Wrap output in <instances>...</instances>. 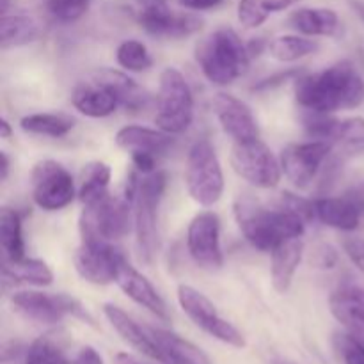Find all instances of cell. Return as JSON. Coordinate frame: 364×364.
<instances>
[{
	"label": "cell",
	"mask_w": 364,
	"mask_h": 364,
	"mask_svg": "<svg viewBox=\"0 0 364 364\" xmlns=\"http://www.w3.org/2000/svg\"><path fill=\"white\" fill-rule=\"evenodd\" d=\"M295 100L308 112L359 109L364 103V78L352 60H338L318 73L301 75L295 80Z\"/></svg>",
	"instance_id": "cell-1"
},
{
	"label": "cell",
	"mask_w": 364,
	"mask_h": 364,
	"mask_svg": "<svg viewBox=\"0 0 364 364\" xmlns=\"http://www.w3.org/2000/svg\"><path fill=\"white\" fill-rule=\"evenodd\" d=\"M235 220L245 240L255 249L270 252L290 238H301L306 231V220L284 206L265 208L247 196H240L233 205Z\"/></svg>",
	"instance_id": "cell-2"
},
{
	"label": "cell",
	"mask_w": 364,
	"mask_h": 364,
	"mask_svg": "<svg viewBox=\"0 0 364 364\" xmlns=\"http://www.w3.org/2000/svg\"><path fill=\"white\" fill-rule=\"evenodd\" d=\"M196 60L210 84L224 87L247 71L251 55L247 43L233 28L223 27L196 46Z\"/></svg>",
	"instance_id": "cell-3"
},
{
	"label": "cell",
	"mask_w": 364,
	"mask_h": 364,
	"mask_svg": "<svg viewBox=\"0 0 364 364\" xmlns=\"http://www.w3.org/2000/svg\"><path fill=\"white\" fill-rule=\"evenodd\" d=\"M167 188V173L159 171L139 178L134 198V233L139 262L153 265L159 252V208Z\"/></svg>",
	"instance_id": "cell-4"
},
{
	"label": "cell",
	"mask_w": 364,
	"mask_h": 364,
	"mask_svg": "<svg viewBox=\"0 0 364 364\" xmlns=\"http://www.w3.org/2000/svg\"><path fill=\"white\" fill-rule=\"evenodd\" d=\"M134 230V203L107 192L82 206L78 231L80 240L117 242Z\"/></svg>",
	"instance_id": "cell-5"
},
{
	"label": "cell",
	"mask_w": 364,
	"mask_h": 364,
	"mask_svg": "<svg viewBox=\"0 0 364 364\" xmlns=\"http://www.w3.org/2000/svg\"><path fill=\"white\" fill-rule=\"evenodd\" d=\"M194 121V95L187 78L176 68H166L159 78L155 124L171 135L188 130Z\"/></svg>",
	"instance_id": "cell-6"
},
{
	"label": "cell",
	"mask_w": 364,
	"mask_h": 364,
	"mask_svg": "<svg viewBox=\"0 0 364 364\" xmlns=\"http://www.w3.org/2000/svg\"><path fill=\"white\" fill-rule=\"evenodd\" d=\"M185 185L188 196L205 208H212L223 198V166L208 139H199L188 149L185 162Z\"/></svg>",
	"instance_id": "cell-7"
},
{
	"label": "cell",
	"mask_w": 364,
	"mask_h": 364,
	"mask_svg": "<svg viewBox=\"0 0 364 364\" xmlns=\"http://www.w3.org/2000/svg\"><path fill=\"white\" fill-rule=\"evenodd\" d=\"M11 304L25 318L38 323L63 322L66 316L77 318L80 322L96 327L95 318L89 315L87 309L75 297L66 294H48L39 290H20L11 295Z\"/></svg>",
	"instance_id": "cell-8"
},
{
	"label": "cell",
	"mask_w": 364,
	"mask_h": 364,
	"mask_svg": "<svg viewBox=\"0 0 364 364\" xmlns=\"http://www.w3.org/2000/svg\"><path fill=\"white\" fill-rule=\"evenodd\" d=\"M230 162L242 180L263 191L277 187L283 176L281 160L262 139L233 142Z\"/></svg>",
	"instance_id": "cell-9"
},
{
	"label": "cell",
	"mask_w": 364,
	"mask_h": 364,
	"mask_svg": "<svg viewBox=\"0 0 364 364\" xmlns=\"http://www.w3.org/2000/svg\"><path fill=\"white\" fill-rule=\"evenodd\" d=\"M176 297L180 308L183 309V313L192 320L194 326H198L206 334H210L215 340L223 341V343L230 345V347H245L244 334L233 323L228 322L226 318H223L219 315L215 304L205 294L196 290L191 284H180L176 291Z\"/></svg>",
	"instance_id": "cell-10"
},
{
	"label": "cell",
	"mask_w": 364,
	"mask_h": 364,
	"mask_svg": "<svg viewBox=\"0 0 364 364\" xmlns=\"http://www.w3.org/2000/svg\"><path fill=\"white\" fill-rule=\"evenodd\" d=\"M32 201L45 212H59L73 203L78 191L70 171L52 159L41 160L31 174Z\"/></svg>",
	"instance_id": "cell-11"
},
{
	"label": "cell",
	"mask_w": 364,
	"mask_h": 364,
	"mask_svg": "<svg viewBox=\"0 0 364 364\" xmlns=\"http://www.w3.org/2000/svg\"><path fill=\"white\" fill-rule=\"evenodd\" d=\"M187 251L198 267L208 272L220 270L224 252L220 245V219L212 210L199 212L187 228Z\"/></svg>",
	"instance_id": "cell-12"
},
{
	"label": "cell",
	"mask_w": 364,
	"mask_h": 364,
	"mask_svg": "<svg viewBox=\"0 0 364 364\" xmlns=\"http://www.w3.org/2000/svg\"><path fill=\"white\" fill-rule=\"evenodd\" d=\"M333 144L327 141H308L290 144L281 151V167L288 181L297 188H308L316 180L322 167L333 155Z\"/></svg>",
	"instance_id": "cell-13"
},
{
	"label": "cell",
	"mask_w": 364,
	"mask_h": 364,
	"mask_svg": "<svg viewBox=\"0 0 364 364\" xmlns=\"http://www.w3.org/2000/svg\"><path fill=\"white\" fill-rule=\"evenodd\" d=\"M124 258L114 242L80 240V247L75 252V270L87 283L107 287L116 283L117 267Z\"/></svg>",
	"instance_id": "cell-14"
},
{
	"label": "cell",
	"mask_w": 364,
	"mask_h": 364,
	"mask_svg": "<svg viewBox=\"0 0 364 364\" xmlns=\"http://www.w3.org/2000/svg\"><path fill=\"white\" fill-rule=\"evenodd\" d=\"M213 112L224 134L230 135L233 142L252 141L259 139V127L255 112L244 100L230 95V92H217L213 96Z\"/></svg>",
	"instance_id": "cell-15"
},
{
	"label": "cell",
	"mask_w": 364,
	"mask_h": 364,
	"mask_svg": "<svg viewBox=\"0 0 364 364\" xmlns=\"http://www.w3.org/2000/svg\"><path fill=\"white\" fill-rule=\"evenodd\" d=\"M116 284L128 299H132V301L135 302V304L144 308L146 311L155 315L156 318H160L162 322H169L171 313L166 301L160 297V294L156 291V288L153 287L151 281H149L144 274L139 272L135 267H132L127 258L121 259L119 267H117Z\"/></svg>",
	"instance_id": "cell-16"
},
{
	"label": "cell",
	"mask_w": 364,
	"mask_h": 364,
	"mask_svg": "<svg viewBox=\"0 0 364 364\" xmlns=\"http://www.w3.org/2000/svg\"><path fill=\"white\" fill-rule=\"evenodd\" d=\"M137 20L139 25L155 38L183 39L203 28V20L199 16L191 13H174L169 7L139 11Z\"/></svg>",
	"instance_id": "cell-17"
},
{
	"label": "cell",
	"mask_w": 364,
	"mask_h": 364,
	"mask_svg": "<svg viewBox=\"0 0 364 364\" xmlns=\"http://www.w3.org/2000/svg\"><path fill=\"white\" fill-rule=\"evenodd\" d=\"M329 308L345 333L364 343V288L341 284L331 294Z\"/></svg>",
	"instance_id": "cell-18"
},
{
	"label": "cell",
	"mask_w": 364,
	"mask_h": 364,
	"mask_svg": "<svg viewBox=\"0 0 364 364\" xmlns=\"http://www.w3.org/2000/svg\"><path fill=\"white\" fill-rule=\"evenodd\" d=\"M71 105L82 116L92 117V119H103V117H109L116 112L117 107H119V100L105 84L91 77V80L80 82L73 89Z\"/></svg>",
	"instance_id": "cell-19"
},
{
	"label": "cell",
	"mask_w": 364,
	"mask_h": 364,
	"mask_svg": "<svg viewBox=\"0 0 364 364\" xmlns=\"http://www.w3.org/2000/svg\"><path fill=\"white\" fill-rule=\"evenodd\" d=\"M116 144L117 148L124 149L130 155H134V153H151V155H156L160 159L174 146V135L167 134L160 128L127 124V127L117 130Z\"/></svg>",
	"instance_id": "cell-20"
},
{
	"label": "cell",
	"mask_w": 364,
	"mask_h": 364,
	"mask_svg": "<svg viewBox=\"0 0 364 364\" xmlns=\"http://www.w3.org/2000/svg\"><path fill=\"white\" fill-rule=\"evenodd\" d=\"M103 315L109 320L112 329L119 334L121 340L127 341L132 348L141 352L146 358L159 361V350H156V345L153 341V336L148 327H142L124 309L112 304V302L103 304Z\"/></svg>",
	"instance_id": "cell-21"
},
{
	"label": "cell",
	"mask_w": 364,
	"mask_h": 364,
	"mask_svg": "<svg viewBox=\"0 0 364 364\" xmlns=\"http://www.w3.org/2000/svg\"><path fill=\"white\" fill-rule=\"evenodd\" d=\"M153 341L159 350V363L162 364H212L208 355L173 331L148 326Z\"/></svg>",
	"instance_id": "cell-22"
},
{
	"label": "cell",
	"mask_w": 364,
	"mask_h": 364,
	"mask_svg": "<svg viewBox=\"0 0 364 364\" xmlns=\"http://www.w3.org/2000/svg\"><path fill=\"white\" fill-rule=\"evenodd\" d=\"M302 256H304L302 237L281 242L270 251V279L277 294H287L290 290Z\"/></svg>",
	"instance_id": "cell-23"
},
{
	"label": "cell",
	"mask_w": 364,
	"mask_h": 364,
	"mask_svg": "<svg viewBox=\"0 0 364 364\" xmlns=\"http://www.w3.org/2000/svg\"><path fill=\"white\" fill-rule=\"evenodd\" d=\"M91 77L105 84L119 100V107H124L130 112H141L149 105L148 91L123 71L103 68V70H96Z\"/></svg>",
	"instance_id": "cell-24"
},
{
	"label": "cell",
	"mask_w": 364,
	"mask_h": 364,
	"mask_svg": "<svg viewBox=\"0 0 364 364\" xmlns=\"http://www.w3.org/2000/svg\"><path fill=\"white\" fill-rule=\"evenodd\" d=\"M288 23L302 36L331 38L340 28V16L329 7H299L290 14Z\"/></svg>",
	"instance_id": "cell-25"
},
{
	"label": "cell",
	"mask_w": 364,
	"mask_h": 364,
	"mask_svg": "<svg viewBox=\"0 0 364 364\" xmlns=\"http://www.w3.org/2000/svg\"><path fill=\"white\" fill-rule=\"evenodd\" d=\"M315 217L318 223L333 230L354 231L359 228L363 213L350 199L341 196V198L315 199Z\"/></svg>",
	"instance_id": "cell-26"
},
{
	"label": "cell",
	"mask_w": 364,
	"mask_h": 364,
	"mask_svg": "<svg viewBox=\"0 0 364 364\" xmlns=\"http://www.w3.org/2000/svg\"><path fill=\"white\" fill-rule=\"evenodd\" d=\"M4 283L28 284V287L45 288L53 283V272L43 259L27 258L18 262H4Z\"/></svg>",
	"instance_id": "cell-27"
},
{
	"label": "cell",
	"mask_w": 364,
	"mask_h": 364,
	"mask_svg": "<svg viewBox=\"0 0 364 364\" xmlns=\"http://www.w3.org/2000/svg\"><path fill=\"white\" fill-rule=\"evenodd\" d=\"M41 34L38 21L27 14H2L0 23V48H18L34 43Z\"/></svg>",
	"instance_id": "cell-28"
},
{
	"label": "cell",
	"mask_w": 364,
	"mask_h": 364,
	"mask_svg": "<svg viewBox=\"0 0 364 364\" xmlns=\"http://www.w3.org/2000/svg\"><path fill=\"white\" fill-rule=\"evenodd\" d=\"M77 121L66 114L57 112H36L23 116L20 119V128L25 134L41 135V137L60 139L70 134Z\"/></svg>",
	"instance_id": "cell-29"
},
{
	"label": "cell",
	"mask_w": 364,
	"mask_h": 364,
	"mask_svg": "<svg viewBox=\"0 0 364 364\" xmlns=\"http://www.w3.org/2000/svg\"><path fill=\"white\" fill-rule=\"evenodd\" d=\"M0 244H2L4 262H18L25 258L21 215L16 210L7 206L0 212Z\"/></svg>",
	"instance_id": "cell-30"
},
{
	"label": "cell",
	"mask_w": 364,
	"mask_h": 364,
	"mask_svg": "<svg viewBox=\"0 0 364 364\" xmlns=\"http://www.w3.org/2000/svg\"><path fill=\"white\" fill-rule=\"evenodd\" d=\"M110 180H112V169L109 164L100 162V160L85 164L80 173V187L77 194L82 206L105 196L109 192Z\"/></svg>",
	"instance_id": "cell-31"
},
{
	"label": "cell",
	"mask_w": 364,
	"mask_h": 364,
	"mask_svg": "<svg viewBox=\"0 0 364 364\" xmlns=\"http://www.w3.org/2000/svg\"><path fill=\"white\" fill-rule=\"evenodd\" d=\"M318 50L320 43L316 39L302 34L277 36L269 43V53L279 63H295L316 53Z\"/></svg>",
	"instance_id": "cell-32"
},
{
	"label": "cell",
	"mask_w": 364,
	"mask_h": 364,
	"mask_svg": "<svg viewBox=\"0 0 364 364\" xmlns=\"http://www.w3.org/2000/svg\"><path fill=\"white\" fill-rule=\"evenodd\" d=\"M333 151L343 160L364 153V117L354 116L340 119L333 139Z\"/></svg>",
	"instance_id": "cell-33"
},
{
	"label": "cell",
	"mask_w": 364,
	"mask_h": 364,
	"mask_svg": "<svg viewBox=\"0 0 364 364\" xmlns=\"http://www.w3.org/2000/svg\"><path fill=\"white\" fill-rule=\"evenodd\" d=\"M302 0H240L238 2V21L245 28H258L269 20L270 14L288 9Z\"/></svg>",
	"instance_id": "cell-34"
},
{
	"label": "cell",
	"mask_w": 364,
	"mask_h": 364,
	"mask_svg": "<svg viewBox=\"0 0 364 364\" xmlns=\"http://www.w3.org/2000/svg\"><path fill=\"white\" fill-rule=\"evenodd\" d=\"M25 364H70L57 334H45L32 341L25 354Z\"/></svg>",
	"instance_id": "cell-35"
},
{
	"label": "cell",
	"mask_w": 364,
	"mask_h": 364,
	"mask_svg": "<svg viewBox=\"0 0 364 364\" xmlns=\"http://www.w3.org/2000/svg\"><path fill=\"white\" fill-rule=\"evenodd\" d=\"M116 60L128 73H142L153 66L148 48L139 39H127L116 50Z\"/></svg>",
	"instance_id": "cell-36"
},
{
	"label": "cell",
	"mask_w": 364,
	"mask_h": 364,
	"mask_svg": "<svg viewBox=\"0 0 364 364\" xmlns=\"http://www.w3.org/2000/svg\"><path fill=\"white\" fill-rule=\"evenodd\" d=\"M91 0H46V9L60 23H75L87 14Z\"/></svg>",
	"instance_id": "cell-37"
},
{
	"label": "cell",
	"mask_w": 364,
	"mask_h": 364,
	"mask_svg": "<svg viewBox=\"0 0 364 364\" xmlns=\"http://www.w3.org/2000/svg\"><path fill=\"white\" fill-rule=\"evenodd\" d=\"M334 347L345 364H364V343L352 334H334Z\"/></svg>",
	"instance_id": "cell-38"
},
{
	"label": "cell",
	"mask_w": 364,
	"mask_h": 364,
	"mask_svg": "<svg viewBox=\"0 0 364 364\" xmlns=\"http://www.w3.org/2000/svg\"><path fill=\"white\" fill-rule=\"evenodd\" d=\"M279 205L291 210L294 213H297L299 217H302L306 220V224L311 223V220H316L315 201H311V199L301 198V196L291 194V192H283L279 199Z\"/></svg>",
	"instance_id": "cell-39"
},
{
	"label": "cell",
	"mask_w": 364,
	"mask_h": 364,
	"mask_svg": "<svg viewBox=\"0 0 364 364\" xmlns=\"http://www.w3.org/2000/svg\"><path fill=\"white\" fill-rule=\"evenodd\" d=\"M338 262H340L338 251L331 244H326V242H320V244L313 245L311 252H309V263L315 269L333 270L338 265Z\"/></svg>",
	"instance_id": "cell-40"
},
{
	"label": "cell",
	"mask_w": 364,
	"mask_h": 364,
	"mask_svg": "<svg viewBox=\"0 0 364 364\" xmlns=\"http://www.w3.org/2000/svg\"><path fill=\"white\" fill-rule=\"evenodd\" d=\"M301 77V71L299 70H284V71H279V73H274L270 75V77L263 78V80H259L258 84L252 85V91L256 92H262V91H270V89H276L279 87V85L287 84V82H295L297 78Z\"/></svg>",
	"instance_id": "cell-41"
},
{
	"label": "cell",
	"mask_w": 364,
	"mask_h": 364,
	"mask_svg": "<svg viewBox=\"0 0 364 364\" xmlns=\"http://www.w3.org/2000/svg\"><path fill=\"white\" fill-rule=\"evenodd\" d=\"M343 251L352 265L364 274V238H347L343 242Z\"/></svg>",
	"instance_id": "cell-42"
},
{
	"label": "cell",
	"mask_w": 364,
	"mask_h": 364,
	"mask_svg": "<svg viewBox=\"0 0 364 364\" xmlns=\"http://www.w3.org/2000/svg\"><path fill=\"white\" fill-rule=\"evenodd\" d=\"M130 156L135 171H139L141 174H151L156 171V164H159V156L156 155H151V153H134Z\"/></svg>",
	"instance_id": "cell-43"
},
{
	"label": "cell",
	"mask_w": 364,
	"mask_h": 364,
	"mask_svg": "<svg viewBox=\"0 0 364 364\" xmlns=\"http://www.w3.org/2000/svg\"><path fill=\"white\" fill-rule=\"evenodd\" d=\"M224 0H178L181 7L185 9H191V11H210V9H215L223 4Z\"/></svg>",
	"instance_id": "cell-44"
},
{
	"label": "cell",
	"mask_w": 364,
	"mask_h": 364,
	"mask_svg": "<svg viewBox=\"0 0 364 364\" xmlns=\"http://www.w3.org/2000/svg\"><path fill=\"white\" fill-rule=\"evenodd\" d=\"M73 364H103V359L96 348L82 347Z\"/></svg>",
	"instance_id": "cell-45"
},
{
	"label": "cell",
	"mask_w": 364,
	"mask_h": 364,
	"mask_svg": "<svg viewBox=\"0 0 364 364\" xmlns=\"http://www.w3.org/2000/svg\"><path fill=\"white\" fill-rule=\"evenodd\" d=\"M345 198L350 199L352 203H354L355 206L359 208V212L364 215V183H359V185H354V187L348 188L347 192H345Z\"/></svg>",
	"instance_id": "cell-46"
},
{
	"label": "cell",
	"mask_w": 364,
	"mask_h": 364,
	"mask_svg": "<svg viewBox=\"0 0 364 364\" xmlns=\"http://www.w3.org/2000/svg\"><path fill=\"white\" fill-rule=\"evenodd\" d=\"M247 50H249V55H251V60H252L255 57H258L263 50H269V43H267L263 38H255L252 41L247 43Z\"/></svg>",
	"instance_id": "cell-47"
},
{
	"label": "cell",
	"mask_w": 364,
	"mask_h": 364,
	"mask_svg": "<svg viewBox=\"0 0 364 364\" xmlns=\"http://www.w3.org/2000/svg\"><path fill=\"white\" fill-rule=\"evenodd\" d=\"M139 6V11H149V9H164L169 7L167 0H135Z\"/></svg>",
	"instance_id": "cell-48"
},
{
	"label": "cell",
	"mask_w": 364,
	"mask_h": 364,
	"mask_svg": "<svg viewBox=\"0 0 364 364\" xmlns=\"http://www.w3.org/2000/svg\"><path fill=\"white\" fill-rule=\"evenodd\" d=\"M9 169H11L9 156H7L6 151H0V180L6 181L7 178H9Z\"/></svg>",
	"instance_id": "cell-49"
},
{
	"label": "cell",
	"mask_w": 364,
	"mask_h": 364,
	"mask_svg": "<svg viewBox=\"0 0 364 364\" xmlns=\"http://www.w3.org/2000/svg\"><path fill=\"white\" fill-rule=\"evenodd\" d=\"M11 137H13V127H11V123L7 121V117H2V119H0V139L7 141V139Z\"/></svg>",
	"instance_id": "cell-50"
},
{
	"label": "cell",
	"mask_w": 364,
	"mask_h": 364,
	"mask_svg": "<svg viewBox=\"0 0 364 364\" xmlns=\"http://www.w3.org/2000/svg\"><path fill=\"white\" fill-rule=\"evenodd\" d=\"M116 363L117 364H144L139 361L137 358H134V355H130L128 352H119V354L116 355Z\"/></svg>",
	"instance_id": "cell-51"
},
{
	"label": "cell",
	"mask_w": 364,
	"mask_h": 364,
	"mask_svg": "<svg viewBox=\"0 0 364 364\" xmlns=\"http://www.w3.org/2000/svg\"><path fill=\"white\" fill-rule=\"evenodd\" d=\"M7 9H9V0H0V11H2V14H7Z\"/></svg>",
	"instance_id": "cell-52"
},
{
	"label": "cell",
	"mask_w": 364,
	"mask_h": 364,
	"mask_svg": "<svg viewBox=\"0 0 364 364\" xmlns=\"http://www.w3.org/2000/svg\"><path fill=\"white\" fill-rule=\"evenodd\" d=\"M284 364H290V363H284Z\"/></svg>",
	"instance_id": "cell-53"
}]
</instances>
